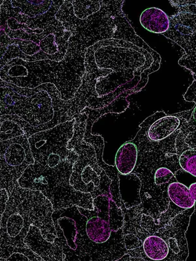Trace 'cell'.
Wrapping results in <instances>:
<instances>
[{
  "mask_svg": "<svg viewBox=\"0 0 196 261\" xmlns=\"http://www.w3.org/2000/svg\"><path fill=\"white\" fill-rule=\"evenodd\" d=\"M101 9L85 20L74 15L72 1H65L56 18L65 31L72 33L68 50L85 57L87 49L100 41L114 39L130 42L141 47L144 41L135 32L122 11L125 1H100Z\"/></svg>",
  "mask_w": 196,
  "mask_h": 261,
  "instance_id": "1",
  "label": "cell"
},
{
  "mask_svg": "<svg viewBox=\"0 0 196 261\" xmlns=\"http://www.w3.org/2000/svg\"><path fill=\"white\" fill-rule=\"evenodd\" d=\"M75 163L67 162L57 168H41L30 165L18 179L20 187L41 192L56 210L69 208L77 205L93 210V197L90 193L78 192L70 184Z\"/></svg>",
  "mask_w": 196,
  "mask_h": 261,
  "instance_id": "2",
  "label": "cell"
},
{
  "mask_svg": "<svg viewBox=\"0 0 196 261\" xmlns=\"http://www.w3.org/2000/svg\"><path fill=\"white\" fill-rule=\"evenodd\" d=\"M52 218L57 235L54 243L62 249L64 260H94V245L86 233L87 218L79 206L56 210Z\"/></svg>",
  "mask_w": 196,
  "mask_h": 261,
  "instance_id": "3",
  "label": "cell"
},
{
  "mask_svg": "<svg viewBox=\"0 0 196 261\" xmlns=\"http://www.w3.org/2000/svg\"><path fill=\"white\" fill-rule=\"evenodd\" d=\"M94 209L88 210L79 206V211L87 218L86 229L88 239L95 247L94 260H100L101 245L106 246L109 252L113 248L106 243L113 245L117 241H111L112 234L122 230L125 225V214L113 200L111 193L97 196L93 200ZM124 243V242H118Z\"/></svg>",
  "mask_w": 196,
  "mask_h": 261,
  "instance_id": "4",
  "label": "cell"
},
{
  "mask_svg": "<svg viewBox=\"0 0 196 261\" xmlns=\"http://www.w3.org/2000/svg\"><path fill=\"white\" fill-rule=\"evenodd\" d=\"M76 119L50 129L36 133L29 138L34 165L41 168H57L67 162L76 163L78 153L67 148L74 135Z\"/></svg>",
  "mask_w": 196,
  "mask_h": 261,
  "instance_id": "5",
  "label": "cell"
},
{
  "mask_svg": "<svg viewBox=\"0 0 196 261\" xmlns=\"http://www.w3.org/2000/svg\"><path fill=\"white\" fill-rule=\"evenodd\" d=\"M6 207L19 214L29 231L31 225L36 226L40 228L46 240L55 242L57 237L52 218L55 209L41 192L18 186L9 195Z\"/></svg>",
  "mask_w": 196,
  "mask_h": 261,
  "instance_id": "6",
  "label": "cell"
},
{
  "mask_svg": "<svg viewBox=\"0 0 196 261\" xmlns=\"http://www.w3.org/2000/svg\"><path fill=\"white\" fill-rule=\"evenodd\" d=\"M79 158L74 165L70 184L75 190L97 196L111 193L112 180L98 164L96 153L90 143L82 141L74 150Z\"/></svg>",
  "mask_w": 196,
  "mask_h": 261,
  "instance_id": "7",
  "label": "cell"
},
{
  "mask_svg": "<svg viewBox=\"0 0 196 261\" xmlns=\"http://www.w3.org/2000/svg\"><path fill=\"white\" fill-rule=\"evenodd\" d=\"M1 116L17 115L32 126L51 122L54 117L52 99L45 90L32 96H25L15 91L1 86Z\"/></svg>",
  "mask_w": 196,
  "mask_h": 261,
  "instance_id": "8",
  "label": "cell"
},
{
  "mask_svg": "<svg viewBox=\"0 0 196 261\" xmlns=\"http://www.w3.org/2000/svg\"><path fill=\"white\" fill-rule=\"evenodd\" d=\"M1 189H6L10 195L19 186L18 181L35 160L27 135L1 142Z\"/></svg>",
  "mask_w": 196,
  "mask_h": 261,
  "instance_id": "9",
  "label": "cell"
},
{
  "mask_svg": "<svg viewBox=\"0 0 196 261\" xmlns=\"http://www.w3.org/2000/svg\"><path fill=\"white\" fill-rule=\"evenodd\" d=\"M24 244L35 253L40 256L44 260H64L62 249L55 243L49 242L43 237L40 228L31 225L26 237Z\"/></svg>",
  "mask_w": 196,
  "mask_h": 261,
  "instance_id": "10",
  "label": "cell"
},
{
  "mask_svg": "<svg viewBox=\"0 0 196 261\" xmlns=\"http://www.w3.org/2000/svg\"><path fill=\"white\" fill-rule=\"evenodd\" d=\"M168 32L163 34L184 49L186 55L196 58V31L172 18Z\"/></svg>",
  "mask_w": 196,
  "mask_h": 261,
  "instance_id": "11",
  "label": "cell"
},
{
  "mask_svg": "<svg viewBox=\"0 0 196 261\" xmlns=\"http://www.w3.org/2000/svg\"><path fill=\"white\" fill-rule=\"evenodd\" d=\"M119 190L121 200L126 209L134 208L141 203L140 189L141 182L135 174L122 175L119 174Z\"/></svg>",
  "mask_w": 196,
  "mask_h": 261,
  "instance_id": "12",
  "label": "cell"
},
{
  "mask_svg": "<svg viewBox=\"0 0 196 261\" xmlns=\"http://www.w3.org/2000/svg\"><path fill=\"white\" fill-rule=\"evenodd\" d=\"M140 23L144 29L155 34H164L171 25V21L162 9L156 8L146 9L140 16Z\"/></svg>",
  "mask_w": 196,
  "mask_h": 261,
  "instance_id": "13",
  "label": "cell"
},
{
  "mask_svg": "<svg viewBox=\"0 0 196 261\" xmlns=\"http://www.w3.org/2000/svg\"><path fill=\"white\" fill-rule=\"evenodd\" d=\"M138 159V148L134 142H128L118 149L115 156V166L119 174L132 173Z\"/></svg>",
  "mask_w": 196,
  "mask_h": 261,
  "instance_id": "14",
  "label": "cell"
},
{
  "mask_svg": "<svg viewBox=\"0 0 196 261\" xmlns=\"http://www.w3.org/2000/svg\"><path fill=\"white\" fill-rule=\"evenodd\" d=\"M181 121L176 116H165L150 125L146 130V136L151 141H163L176 132Z\"/></svg>",
  "mask_w": 196,
  "mask_h": 261,
  "instance_id": "15",
  "label": "cell"
},
{
  "mask_svg": "<svg viewBox=\"0 0 196 261\" xmlns=\"http://www.w3.org/2000/svg\"><path fill=\"white\" fill-rule=\"evenodd\" d=\"M142 246L144 254L151 260H162L169 255V248L166 242L156 235L145 238Z\"/></svg>",
  "mask_w": 196,
  "mask_h": 261,
  "instance_id": "16",
  "label": "cell"
},
{
  "mask_svg": "<svg viewBox=\"0 0 196 261\" xmlns=\"http://www.w3.org/2000/svg\"><path fill=\"white\" fill-rule=\"evenodd\" d=\"M167 193L170 200L179 208L191 209L194 206L195 202L190 190L183 184L178 181L170 184L168 186Z\"/></svg>",
  "mask_w": 196,
  "mask_h": 261,
  "instance_id": "17",
  "label": "cell"
},
{
  "mask_svg": "<svg viewBox=\"0 0 196 261\" xmlns=\"http://www.w3.org/2000/svg\"><path fill=\"white\" fill-rule=\"evenodd\" d=\"M1 260L4 261H44L29 247L1 246Z\"/></svg>",
  "mask_w": 196,
  "mask_h": 261,
  "instance_id": "18",
  "label": "cell"
},
{
  "mask_svg": "<svg viewBox=\"0 0 196 261\" xmlns=\"http://www.w3.org/2000/svg\"><path fill=\"white\" fill-rule=\"evenodd\" d=\"M54 1H11L13 8H18L22 13L34 18L47 13Z\"/></svg>",
  "mask_w": 196,
  "mask_h": 261,
  "instance_id": "19",
  "label": "cell"
},
{
  "mask_svg": "<svg viewBox=\"0 0 196 261\" xmlns=\"http://www.w3.org/2000/svg\"><path fill=\"white\" fill-rule=\"evenodd\" d=\"M74 13L77 18L81 20H85L90 16L96 13L101 9L100 1H72Z\"/></svg>",
  "mask_w": 196,
  "mask_h": 261,
  "instance_id": "20",
  "label": "cell"
},
{
  "mask_svg": "<svg viewBox=\"0 0 196 261\" xmlns=\"http://www.w3.org/2000/svg\"><path fill=\"white\" fill-rule=\"evenodd\" d=\"M75 119L76 122L74 123L73 137L70 140L67 146L69 150H74L75 146L83 141L86 130L88 115L85 113L81 112L75 117Z\"/></svg>",
  "mask_w": 196,
  "mask_h": 261,
  "instance_id": "21",
  "label": "cell"
},
{
  "mask_svg": "<svg viewBox=\"0 0 196 261\" xmlns=\"http://www.w3.org/2000/svg\"><path fill=\"white\" fill-rule=\"evenodd\" d=\"M1 142L24 135L25 133L18 123L9 120H0Z\"/></svg>",
  "mask_w": 196,
  "mask_h": 261,
  "instance_id": "22",
  "label": "cell"
},
{
  "mask_svg": "<svg viewBox=\"0 0 196 261\" xmlns=\"http://www.w3.org/2000/svg\"><path fill=\"white\" fill-rule=\"evenodd\" d=\"M179 164L184 171L196 177V150L190 149L183 151L180 156Z\"/></svg>",
  "mask_w": 196,
  "mask_h": 261,
  "instance_id": "23",
  "label": "cell"
},
{
  "mask_svg": "<svg viewBox=\"0 0 196 261\" xmlns=\"http://www.w3.org/2000/svg\"><path fill=\"white\" fill-rule=\"evenodd\" d=\"M39 46L42 51L48 55H55L59 50L57 41H56V36L54 34L48 35L41 41Z\"/></svg>",
  "mask_w": 196,
  "mask_h": 261,
  "instance_id": "24",
  "label": "cell"
},
{
  "mask_svg": "<svg viewBox=\"0 0 196 261\" xmlns=\"http://www.w3.org/2000/svg\"><path fill=\"white\" fill-rule=\"evenodd\" d=\"M174 177V173L169 169L166 167H160L156 170L154 179L156 185L161 186L169 182Z\"/></svg>",
  "mask_w": 196,
  "mask_h": 261,
  "instance_id": "25",
  "label": "cell"
},
{
  "mask_svg": "<svg viewBox=\"0 0 196 261\" xmlns=\"http://www.w3.org/2000/svg\"><path fill=\"white\" fill-rule=\"evenodd\" d=\"M124 245L125 249L128 251H133L143 246V242L136 235L130 234H127L124 238Z\"/></svg>",
  "mask_w": 196,
  "mask_h": 261,
  "instance_id": "26",
  "label": "cell"
},
{
  "mask_svg": "<svg viewBox=\"0 0 196 261\" xmlns=\"http://www.w3.org/2000/svg\"><path fill=\"white\" fill-rule=\"evenodd\" d=\"M179 64L182 67H185L186 69L192 72L193 78L196 81V58L191 57L187 55H184L179 60Z\"/></svg>",
  "mask_w": 196,
  "mask_h": 261,
  "instance_id": "27",
  "label": "cell"
},
{
  "mask_svg": "<svg viewBox=\"0 0 196 261\" xmlns=\"http://www.w3.org/2000/svg\"><path fill=\"white\" fill-rule=\"evenodd\" d=\"M184 99L186 101H193L196 103V81L194 80L192 85L189 86L188 90L184 95Z\"/></svg>",
  "mask_w": 196,
  "mask_h": 261,
  "instance_id": "28",
  "label": "cell"
},
{
  "mask_svg": "<svg viewBox=\"0 0 196 261\" xmlns=\"http://www.w3.org/2000/svg\"><path fill=\"white\" fill-rule=\"evenodd\" d=\"M1 210H0V216L4 214L6 211L7 203L9 199V195L6 189H1Z\"/></svg>",
  "mask_w": 196,
  "mask_h": 261,
  "instance_id": "29",
  "label": "cell"
},
{
  "mask_svg": "<svg viewBox=\"0 0 196 261\" xmlns=\"http://www.w3.org/2000/svg\"><path fill=\"white\" fill-rule=\"evenodd\" d=\"M185 143L189 148L196 150V130H193L187 135L185 139Z\"/></svg>",
  "mask_w": 196,
  "mask_h": 261,
  "instance_id": "30",
  "label": "cell"
},
{
  "mask_svg": "<svg viewBox=\"0 0 196 261\" xmlns=\"http://www.w3.org/2000/svg\"><path fill=\"white\" fill-rule=\"evenodd\" d=\"M189 190H190L191 194L192 195L193 199L196 202V182L191 184L190 187H189Z\"/></svg>",
  "mask_w": 196,
  "mask_h": 261,
  "instance_id": "31",
  "label": "cell"
},
{
  "mask_svg": "<svg viewBox=\"0 0 196 261\" xmlns=\"http://www.w3.org/2000/svg\"><path fill=\"white\" fill-rule=\"evenodd\" d=\"M192 118L193 119V121H194V122L196 123V106L193 111Z\"/></svg>",
  "mask_w": 196,
  "mask_h": 261,
  "instance_id": "32",
  "label": "cell"
}]
</instances>
